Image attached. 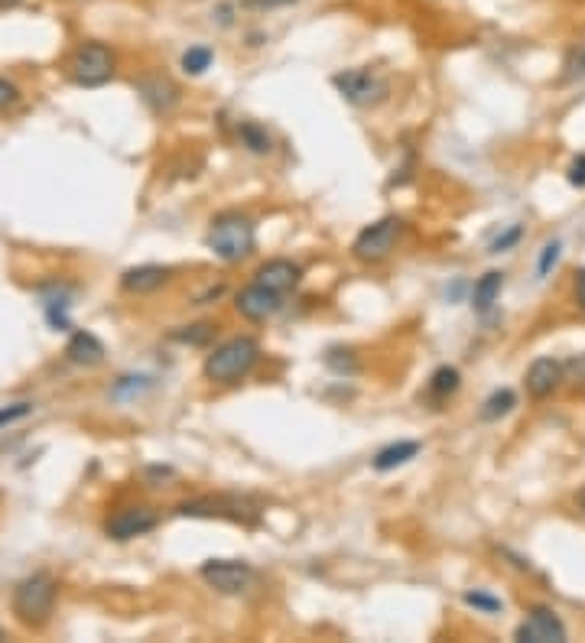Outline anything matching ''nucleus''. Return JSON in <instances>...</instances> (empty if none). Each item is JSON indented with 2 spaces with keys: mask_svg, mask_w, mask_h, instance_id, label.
<instances>
[{
  "mask_svg": "<svg viewBox=\"0 0 585 643\" xmlns=\"http://www.w3.org/2000/svg\"><path fill=\"white\" fill-rule=\"evenodd\" d=\"M257 358H260L257 341L251 335H238V338H228V341H221L218 348H212V354H208L202 364V374H205V380H212V384L228 387L251 374Z\"/></svg>",
  "mask_w": 585,
  "mask_h": 643,
  "instance_id": "nucleus-1",
  "label": "nucleus"
},
{
  "mask_svg": "<svg viewBox=\"0 0 585 643\" xmlns=\"http://www.w3.org/2000/svg\"><path fill=\"white\" fill-rule=\"evenodd\" d=\"M59 582L49 572H33L13 588V614L23 627H43L56 611Z\"/></svg>",
  "mask_w": 585,
  "mask_h": 643,
  "instance_id": "nucleus-2",
  "label": "nucleus"
},
{
  "mask_svg": "<svg viewBox=\"0 0 585 643\" xmlns=\"http://www.w3.org/2000/svg\"><path fill=\"white\" fill-rule=\"evenodd\" d=\"M208 251H212L218 260H225V264H238L247 254L254 251V221L244 218L238 212H225L212 221V228H208Z\"/></svg>",
  "mask_w": 585,
  "mask_h": 643,
  "instance_id": "nucleus-3",
  "label": "nucleus"
},
{
  "mask_svg": "<svg viewBox=\"0 0 585 643\" xmlns=\"http://www.w3.org/2000/svg\"><path fill=\"white\" fill-rule=\"evenodd\" d=\"M199 575L212 592L228 595V598L254 592L260 582L257 569L251 562H241V559H208V562H202Z\"/></svg>",
  "mask_w": 585,
  "mask_h": 643,
  "instance_id": "nucleus-4",
  "label": "nucleus"
},
{
  "mask_svg": "<svg viewBox=\"0 0 585 643\" xmlns=\"http://www.w3.org/2000/svg\"><path fill=\"white\" fill-rule=\"evenodd\" d=\"M69 78L78 88H101L114 78V52L104 43H82L69 56Z\"/></svg>",
  "mask_w": 585,
  "mask_h": 643,
  "instance_id": "nucleus-5",
  "label": "nucleus"
},
{
  "mask_svg": "<svg viewBox=\"0 0 585 643\" xmlns=\"http://www.w3.org/2000/svg\"><path fill=\"white\" fill-rule=\"evenodd\" d=\"M400 234H403V221L387 215L358 234L355 244H351V254H355V260H361V264H377V260L394 254Z\"/></svg>",
  "mask_w": 585,
  "mask_h": 643,
  "instance_id": "nucleus-6",
  "label": "nucleus"
},
{
  "mask_svg": "<svg viewBox=\"0 0 585 643\" xmlns=\"http://www.w3.org/2000/svg\"><path fill=\"white\" fill-rule=\"evenodd\" d=\"M179 517H218V520H234L244 527H254L260 510L247 501V497H202V501H186L176 507Z\"/></svg>",
  "mask_w": 585,
  "mask_h": 643,
  "instance_id": "nucleus-7",
  "label": "nucleus"
},
{
  "mask_svg": "<svg viewBox=\"0 0 585 643\" xmlns=\"http://www.w3.org/2000/svg\"><path fill=\"white\" fill-rule=\"evenodd\" d=\"M332 85H335L338 95H342L348 104H355V108H374V104H381L387 98V82L368 69L335 72Z\"/></svg>",
  "mask_w": 585,
  "mask_h": 643,
  "instance_id": "nucleus-8",
  "label": "nucleus"
},
{
  "mask_svg": "<svg viewBox=\"0 0 585 643\" xmlns=\"http://www.w3.org/2000/svg\"><path fill=\"white\" fill-rule=\"evenodd\" d=\"M156 523H160V514H156L153 507L130 504V507L114 510V514L104 520V533L117 543H127V540H137V536L156 530Z\"/></svg>",
  "mask_w": 585,
  "mask_h": 643,
  "instance_id": "nucleus-9",
  "label": "nucleus"
},
{
  "mask_svg": "<svg viewBox=\"0 0 585 643\" xmlns=\"http://www.w3.org/2000/svg\"><path fill=\"white\" fill-rule=\"evenodd\" d=\"M566 637V624L553 608H533L514 631V640L520 643H566Z\"/></svg>",
  "mask_w": 585,
  "mask_h": 643,
  "instance_id": "nucleus-10",
  "label": "nucleus"
},
{
  "mask_svg": "<svg viewBox=\"0 0 585 643\" xmlns=\"http://www.w3.org/2000/svg\"><path fill=\"white\" fill-rule=\"evenodd\" d=\"M234 309H238L247 322H267L283 309V296L267 290V286H260V283H251L234 296Z\"/></svg>",
  "mask_w": 585,
  "mask_h": 643,
  "instance_id": "nucleus-11",
  "label": "nucleus"
},
{
  "mask_svg": "<svg viewBox=\"0 0 585 643\" xmlns=\"http://www.w3.org/2000/svg\"><path fill=\"white\" fill-rule=\"evenodd\" d=\"M524 387L533 400H546L563 387V364L553 358H537L524 374Z\"/></svg>",
  "mask_w": 585,
  "mask_h": 643,
  "instance_id": "nucleus-12",
  "label": "nucleus"
},
{
  "mask_svg": "<svg viewBox=\"0 0 585 643\" xmlns=\"http://www.w3.org/2000/svg\"><path fill=\"white\" fill-rule=\"evenodd\" d=\"M299 280H303V270H299L293 260H286V257H273V260H267V264H260L257 273H254V283L267 286V290L280 293V296L296 290Z\"/></svg>",
  "mask_w": 585,
  "mask_h": 643,
  "instance_id": "nucleus-13",
  "label": "nucleus"
},
{
  "mask_svg": "<svg viewBox=\"0 0 585 643\" xmlns=\"http://www.w3.org/2000/svg\"><path fill=\"white\" fill-rule=\"evenodd\" d=\"M169 267H160V264H140V267H130L124 270L121 277V290L124 293H134V296H147V293H156L160 286L169 283Z\"/></svg>",
  "mask_w": 585,
  "mask_h": 643,
  "instance_id": "nucleus-14",
  "label": "nucleus"
},
{
  "mask_svg": "<svg viewBox=\"0 0 585 643\" xmlns=\"http://www.w3.org/2000/svg\"><path fill=\"white\" fill-rule=\"evenodd\" d=\"M137 95L150 104L156 114H169L179 104V88L163 75H147L137 82Z\"/></svg>",
  "mask_w": 585,
  "mask_h": 643,
  "instance_id": "nucleus-15",
  "label": "nucleus"
},
{
  "mask_svg": "<svg viewBox=\"0 0 585 643\" xmlns=\"http://www.w3.org/2000/svg\"><path fill=\"white\" fill-rule=\"evenodd\" d=\"M65 358L78 367H98L104 361V345L98 335L91 332H75L65 345Z\"/></svg>",
  "mask_w": 585,
  "mask_h": 643,
  "instance_id": "nucleus-16",
  "label": "nucleus"
},
{
  "mask_svg": "<svg viewBox=\"0 0 585 643\" xmlns=\"http://www.w3.org/2000/svg\"><path fill=\"white\" fill-rule=\"evenodd\" d=\"M420 449H423V445L413 442V439L390 442V445H384V449L371 458V465H374V471H394V468H400V465L413 462V458L420 455Z\"/></svg>",
  "mask_w": 585,
  "mask_h": 643,
  "instance_id": "nucleus-17",
  "label": "nucleus"
},
{
  "mask_svg": "<svg viewBox=\"0 0 585 643\" xmlns=\"http://www.w3.org/2000/svg\"><path fill=\"white\" fill-rule=\"evenodd\" d=\"M501 290H504V273L501 270H488L485 277H478L475 290H472V309L478 312V316H488V312L498 306Z\"/></svg>",
  "mask_w": 585,
  "mask_h": 643,
  "instance_id": "nucleus-18",
  "label": "nucleus"
},
{
  "mask_svg": "<svg viewBox=\"0 0 585 643\" xmlns=\"http://www.w3.org/2000/svg\"><path fill=\"white\" fill-rule=\"evenodd\" d=\"M462 387V374H459V367H449V364H442L433 371V377H429V397H433L436 403H446L449 397H455Z\"/></svg>",
  "mask_w": 585,
  "mask_h": 643,
  "instance_id": "nucleus-19",
  "label": "nucleus"
},
{
  "mask_svg": "<svg viewBox=\"0 0 585 643\" xmlns=\"http://www.w3.org/2000/svg\"><path fill=\"white\" fill-rule=\"evenodd\" d=\"M517 406V393L514 390H507V387H501V390H494L491 397L481 403V410H478V416H481V423H498L501 416H507Z\"/></svg>",
  "mask_w": 585,
  "mask_h": 643,
  "instance_id": "nucleus-20",
  "label": "nucleus"
},
{
  "mask_svg": "<svg viewBox=\"0 0 585 643\" xmlns=\"http://www.w3.org/2000/svg\"><path fill=\"white\" fill-rule=\"evenodd\" d=\"M238 140H241V147L247 153H254V156H267L273 150V140L264 127H260L257 121H241L238 124Z\"/></svg>",
  "mask_w": 585,
  "mask_h": 643,
  "instance_id": "nucleus-21",
  "label": "nucleus"
},
{
  "mask_svg": "<svg viewBox=\"0 0 585 643\" xmlns=\"http://www.w3.org/2000/svg\"><path fill=\"white\" fill-rule=\"evenodd\" d=\"M212 59H215V52L208 46H189L186 52H182L179 65L186 75H205L208 69H212Z\"/></svg>",
  "mask_w": 585,
  "mask_h": 643,
  "instance_id": "nucleus-22",
  "label": "nucleus"
},
{
  "mask_svg": "<svg viewBox=\"0 0 585 643\" xmlns=\"http://www.w3.org/2000/svg\"><path fill=\"white\" fill-rule=\"evenodd\" d=\"M462 601H465L468 608L481 611V614H498V611L504 608V601H501V598H494V595H488V592H481V588H475V592H465V595H462Z\"/></svg>",
  "mask_w": 585,
  "mask_h": 643,
  "instance_id": "nucleus-23",
  "label": "nucleus"
},
{
  "mask_svg": "<svg viewBox=\"0 0 585 643\" xmlns=\"http://www.w3.org/2000/svg\"><path fill=\"white\" fill-rule=\"evenodd\" d=\"M563 82H585V43L576 46L563 62Z\"/></svg>",
  "mask_w": 585,
  "mask_h": 643,
  "instance_id": "nucleus-24",
  "label": "nucleus"
},
{
  "mask_svg": "<svg viewBox=\"0 0 585 643\" xmlns=\"http://www.w3.org/2000/svg\"><path fill=\"white\" fill-rule=\"evenodd\" d=\"M563 380H569V387L585 397V354H576L563 364Z\"/></svg>",
  "mask_w": 585,
  "mask_h": 643,
  "instance_id": "nucleus-25",
  "label": "nucleus"
},
{
  "mask_svg": "<svg viewBox=\"0 0 585 643\" xmlns=\"http://www.w3.org/2000/svg\"><path fill=\"white\" fill-rule=\"evenodd\" d=\"M559 254H563V241H546L543 244V251H540V260H537V280H543L546 273H550L553 267H556V260H559Z\"/></svg>",
  "mask_w": 585,
  "mask_h": 643,
  "instance_id": "nucleus-26",
  "label": "nucleus"
},
{
  "mask_svg": "<svg viewBox=\"0 0 585 643\" xmlns=\"http://www.w3.org/2000/svg\"><path fill=\"white\" fill-rule=\"evenodd\" d=\"M30 413H33V403L30 400H20V403L4 406V410H0V429L10 426V423H17V419H26Z\"/></svg>",
  "mask_w": 585,
  "mask_h": 643,
  "instance_id": "nucleus-27",
  "label": "nucleus"
},
{
  "mask_svg": "<svg viewBox=\"0 0 585 643\" xmlns=\"http://www.w3.org/2000/svg\"><path fill=\"white\" fill-rule=\"evenodd\" d=\"M176 341H186V345H205L208 338H212V325L202 322V325H192L189 332H173Z\"/></svg>",
  "mask_w": 585,
  "mask_h": 643,
  "instance_id": "nucleus-28",
  "label": "nucleus"
},
{
  "mask_svg": "<svg viewBox=\"0 0 585 643\" xmlns=\"http://www.w3.org/2000/svg\"><path fill=\"white\" fill-rule=\"evenodd\" d=\"M520 238H524V228L514 225L511 231H504L501 238H494V241H491V254H504V251H511V247H514Z\"/></svg>",
  "mask_w": 585,
  "mask_h": 643,
  "instance_id": "nucleus-29",
  "label": "nucleus"
},
{
  "mask_svg": "<svg viewBox=\"0 0 585 643\" xmlns=\"http://www.w3.org/2000/svg\"><path fill=\"white\" fill-rule=\"evenodd\" d=\"M566 179H569V186L585 189V153H579L576 160L569 163V169H566Z\"/></svg>",
  "mask_w": 585,
  "mask_h": 643,
  "instance_id": "nucleus-30",
  "label": "nucleus"
},
{
  "mask_svg": "<svg viewBox=\"0 0 585 643\" xmlns=\"http://www.w3.org/2000/svg\"><path fill=\"white\" fill-rule=\"evenodd\" d=\"M20 101V88L7 82V78H0V111L10 108V104H17Z\"/></svg>",
  "mask_w": 585,
  "mask_h": 643,
  "instance_id": "nucleus-31",
  "label": "nucleus"
},
{
  "mask_svg": "<svg viewBox=\"0 0 585 643\" xmlns=\"http://www.w3.org/2000/svg\"><path fill=\"white\" fill-rule=\"evenodd\" d=\"M290 4H296V0H241L244 10H280Z\"/></svg>",
  "mask_w": 585,
  "mask_h": 643,
  "instance_id": "nucleus-32",
  "label": "nucleus"
},
{
  "mask_svg": "<svg viewBox=\"0 0 585 643\" xmlns=\"http://www.w3.org/2000/svg\"><path fill=\"white\" fill-rule=\"evenodd\" d=\"M576 303L585 309V270H576Z\"/></svg>",
  "mask_w": 585,
  "mask_h": 643,
  "instance_id": "nucleus-33",
  "label": "nucleus"
},
{
  "mask_svg": "<svg viewBox=\"0 0 585 643\" xmlns=\"http://www.w3.org/2000/svg\"><path fill=\"white\" fill-rule=\"evenodd\" d=\"M20 4H23V0H0V7H4V10H10V7H20Z\"/></svg>",
  "mask_w": 585,
  "mask_h": 643,
  "instance_id": "nucleus-34",
  "label": "nucleus"
},
{
  "mask_svg": "<svg viewBox=\"0 0 585 643\" xmlns=\"http://www.w3.org/2000/svg\"><path fill=\"white\" fill-rule=\"evenodd\" d=\"M576 504H579V510H582V514H585V488H582V491L576 494Z\"/></svg>",
  "mask_w": 585,
  "mask_h": 643,
  "instance_id": "nucleus-35",
  "label": "nucleus"
},
{
  "mask_svg": "<svg viewBox=\"0 0 585 643\" xmlns=\"http://www.w3.org/2000/svg\"><path fill=\"white\" fill-rule=\"evenodd\" d=\"M4 637H7V634H4V627H0V640H4Z\"/></svg>",
  "mask_w": 585,
  "mask_h": 643,
  "instance_id": "nucleus-36",
  "label": "nucleus"
}]
</instances>
